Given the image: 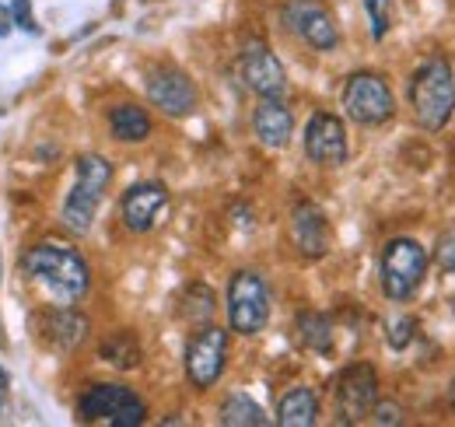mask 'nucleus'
Returning <instances> with one entry per match:
<instances>
[{"label":"nucleus","instance_id":"nucleus-1","mask_svg":"<svg viewBox=\"0 0 455 427\" xmlns=\"http://www.w3.org/2000/svg\"><path fill=\"white\" fill-rule=\"evenodd\" d=\"M25 273L36 284H43L53 294L57 305L81 302L88 294V287H92V270L84 263V256L67 249V246H53V242L32 246L25 253Z\"/></svg>","mask_w":455,"mask_h":427},{"label":"nucleus","instance_id":"nucleus-27","mask_svg":"<svg viewBox=\"0 0 455 427\" xmlns=\"http://www.w3.org/2000/svg\"><path fill=\"white\" fill-rule=\"evenodd\" d=\"M413 329H417L413 319H396L393 322V333H389V347H393V350H403V347L413 340Z\"/></svg>","mask_w":455,"mask_h":427},{"label":"nucleus","instance_id":"nucleus-7","mask_svg":"<svg viewBox=\"0 0 455 427\" xmlns=\"http://www.w3.org/2000/svg\"><path fill=\"white\" fill-rule=\"evenodd\" d=\"M343 109L354 123L361 126H382L393 119L396 112V99L389 92V81L382 74H371V70H357L347 77L343 85Z\"/></svg>","mask_w":455,"mask_h":427},{"label":"nucleus","instance_id":"nucleus-12","mask_svg":"<svg viewBox=\"0 0 455 427\" xmlns=\"http://www.w3.org/2000/svg\"><path fill=\"white\" fill-rule=\"evenodd\" d=\"M119 214H123V224L133 231V235H148L162 224V217L169 214V189L162 182H137L123 193V204H119Z\"/></svg>","mask_w":455,"mask_h":427},{"label":"nucleus","instance_id":"nucleus-13","mask_svg":"<svg viewBox=\"0 0 455 427\" xmlns=\"http://www.w3.org/2000/svg\"><path fill=\"white\" fill-rule=\"evenodd\" d=\"M148 99L172 119H182L196 109V85L179 67H158L148 74Z\"/></svg>","mask_w":455,"mask_h":427},{"label":"nucleus","instance_id":"nucleus-24","mask_svg":"<svg viewBox=\"0 0 455 427\" xmlns=\"http://www.w3.org/2000/svg\"><path fill=\"white\" fill-rule=\"evenodd\" d=\"M364 11H368V18H371V39H386L389 21H393L389 0H364Z\"/></svg>","mask_w":455,"mask_h":427},{"label":"nucleus","instance_id":"nucleus-5","mask_svg":"<svg viewBox=\"0 0 455 427\" xmlns=\"http://www.w3.org/2000/svg\"><path fill=\"white\" fill-rule=\"evenodd\" d=\"M77 417L84 424H113V427H140L148 421L144 399L126 385H92L77 399Z\"/></svg>","mask_w":455,"mask_h":427},{"label":"nucleus","instance_id":"nucleus-4","mask_svg":"<svg viewBox=\"0 0 455 427\" xmlns=\"http://www.w3.org/2000/svg\"><path fill=\"white\" fill-rule=\"evenodd\" d=\"M427 263H431V256L417 238H393L382 249V263H379L386 298H393V302L413 298L427 277Z\"/></svg>","mask_w":455,"mask_h":427},{"label":"nucleus","instance_id":"nucleus-2","mask_svg":"<svg viewBox=\"0 0 455 427\" xmlns=\"http://www.w3.org/2000/svg\"><path fill=\"white\" fill-rule=\"evenodd\" d=\"M410 109H413V119L427 133H438V130L449 126V119L455 116V74L449 60L435 56L413 74V81H410Z\"/></svg>","mask_w":455,"mask_h":427},{"label":"nucleus","instance_id":"nucleus-28","mask_svg":"<svg viewBox=\"0 0 455 427\" xmlns=\"http://www.w3.org/2000/svg\"><path fill=\"white\" fill-rule=\"evenodd\" d=\"M435 260H438V267L445 270V273H455V231H452V235H445V238L438 242Z\"/></svg>","mask_w":455,"mask_h":427},{"label":"nucleus","instance_id":"nucleus-18","mask_svg":"<svg viewBox=\"0 0 455 427\" xmlns=\"http://www.w3.org/2000/svg\"><path fill=\"white\" fill-rule=\"evenodd\" d=\"M109 130L119 144H144L151 137V116H148V109L123 102V106L109 109Z\"/></svg>","mask_w":455,"mask_h":427},{"label":"nucleus","instance_id":"nucleus-17","mask_svg":"<svg viewBox=\"0 0 455 427\" xmlns=\"http://www.w3.org/2000/svg\"><path fill=\"white\" fill-rule=\"evenodd\" d=\"M92 333V322L84 319L74 305H60L46 316V340L60 350H77Z\"/></svg>","mask_w":455,"mask_h":427},{"label":"nucleus","instance_id":"nucleus-20","mask_svg":"<svg viewBox=\"0 0 455 427\" xmlns=\"http://www.w3.org/2000/svg\"><path fill=\"white\" fill-rule=\"evenodd\" d=\"M221 424L225 427H267V414L259 403H252L245 392H231L221 403Z\"/></svg>","mask_w":455,"mask_h":427},{"label":"nucleus","instance_id":"nucleus-9","mask_svg":"<svg viewBox=\"0 0 455 427\" xmlns=\"http://www.w3.org/2000/svg\"><path fill=\"white\" fill-rule=\"evenodd\" d=\"M228 361V333L221 326H200L196 336L186 347V378L193 389L207 392L211 385H218V378L225 375Z\"/></svg>","mask_w":455,"mask_h":427},{"label":"nucleus","instance_id":"nucleus-22","mask_svg":"<svg viewBox=\"0 0 455 427\" xmlns=\"http://www.w3.org/2000/svg\"><path fill=\"white\" fill-rule=\"evenodd\" d=\"M214 291L207 287V284H193V287H186V294H182V319L193 322V326H207V322L214 319Z\"/></svg>","mask_w":455,"mask_h":427},{"label":"nucleus","instance_id":"nucleus-8","mask_svg":"<svg viewBox=\"0 0 455 427\" xmlns=\"http://www.w3.org/2000/svg\"><path fill=\"white\" fill-rule=\"evenodd\" d=\"M284 25L315 53H333L340 46V28L323 0H287L281 11Z\"/></svg>","mask_w":455,"mask_h":427},{"label":"nucleus","instance_id":"nucleus-15","mask_svg":"<svg viewBox=\"0 0 455 427\" xmlns=\"http://www.w3.org/2000/svg\"><path fill=\"white\" fill-rule=\"evenodd\" d=\"M291 238L305 260H319L330 249V224L315 204H294L291 211Z\"/></svg>","mask_w":455,"mask_h":427},{"label":"nucleus","instance_id":"nucleus-16","mask_svg":"<svg viewBox=\"0 0 455 427\" xmlns=\"http://www.w3.org/2000/svg\"><path fill=\"white\" fill-rule=\"evenodd\" d=\"M252 133L263 148L281 151L287 148L291 133H294V116L281 99H259V106L252 109Z\"/></svg>","mask_w":455,"mask_h":427},{"label":"nucleus","instance_id":"nucleus-23","mask_svg":"<svg viewBox=\"0 0 455 427\" xmlns=\"http://www.w3.org/2000/svg\"><path fill=\"white\" fill-rule=\"evenodd\" d=\"M102 358L119 368V372H130L140 365V343L130 336V333H113L106 343H102Z\"/></svg>","mask_w":455,"mask_h":427},{"label":"nucleus","instance_id":"nucleus-19","mask_svg":"<svg viewBox=\"0 0 455 427\" xmlns=\"http://www.w3.org/2000/svg\"><path fill=\"white\" fill-rule=\"evenodd\" d=\"M319 421V399L312 389L294 385L277 403V424L281 427H312Z\"/></svg>","mask_w":455,"mask_h":427},{"label":"nucleus","instance_id":"nucleus-21","mask_svg":"<svg viewBox=\"0 0 455 427\" xmlns=\"http://www.w3.org/2000/svg\"><path fill=\"white\" fill-rule=\"evenodd\" d=\"M298 336L315 354H330L333 350V322L323 312H301L298 316Z\"/></svg>","mask_w":455,"mask_h":427},{"label":"nucleus","instance_id":"nucleus-31","mask_svg":"<svg viewBox=\"0 0 455 427\" xmlns=\"http://www.w3.org/2000/svg\"><path fill=\"white\" fill-rule=\"evenodd\" d=\"M452 312H455V302H452Z\"/></svg>","mask_w":455,"mask_h":427},{"label":"nucleus","instance_id":"nucleus-3","mask_svg":"<svg viewBox=\"0 0 455 427\" xmlns=\"http://www.w3.org/2000/svg\"><path fill=\"white\" fill-rule=\"evenodd\" d=\"M113 186V165L102 155H81L77 158V179L63 200V228L70 235H88L99 204L106 200Z\"/></svg>","mask_w":455,"mask_h":427},{"label":"nucleus","instance_id":"nucleus-29","mask_svg":"<svg viewBox=\"0 0 455 427\" xmlns=\"http://www.w3.org/2000/svg\"><path fill=\"white\" fill-rule=\"evenodd\" d=\"M11 25H14L11 21V11H7V4H0V39L11 36Z\"/></svg>","mask_w":455,"mask_h":427},{"label":"nucleus","instance_id":"nucleus-10","mask_svg":"<svg viewBox=\"0 0 455 427\" xmlns=\"http://www.w3.org/2000/svg\"><path fill=\"white\" fill-rule=\"evenodd\" d=\"M238 70H242L245 88L256 92L259 99H281L287 92L284 63L277 60V53H274L267 43H259V39H249V43H245Z\"/></svg>","mask_w":455,"mask_h":427},{"label":"nucleus","instance_id":"nucleus-30","mask_svg":"<svg viewBox=\"0 0 455 427\" xmlns=\"http://www.w3.org/2000/svg\"><path fill=\"white\" fill-rule=\"evenodd\" d=\"M7 389H11V378H7V372L0 368V407H4V399H7Z\"/></svg>","mask_w":455,"mask_h":427},{"label":"nucleus","instance_id":"nucleus-25","mask_svg":"<svg viewBox=\"0 0 455 427\" xmlns=\"http://www.w3.org/2000/svg\"><path fill=\"white\" fill-rule=\"evenodd\" d=\"M7 11H11V21L14 25H21L25 32H39V25L32 18V0H14V4H7Z\"/></svg>","mask_w":455,"mask_h":427},{"label":"nucleus","instance_id":"nucleus-6","mask_svg":"<svg viewBox=\"0 0 455 427\" xmlns=\"http://www.w3.org/2000/svg\"><path fill=\"white\" fill-rule=\"evenodd\" d=\"M270 322V291L256 270H238L228 280V326L242 336L263 333Z\"/></svg>","mask_w":455,"mask_h":427},{"label":"nucleus","instance_id":"nucleus-26","mask_svg":"<svg viewBox=\"0 0 455 427\" xmlns=\"http://www.w3.org/2000/svg\"><path fill=\"white\" fill-rule=\"evenodd\" d=\"M375 424H403V410H399V403H379L375 399V407H371V414H368Z\"/></svg>","mask_w":455,"mask_h":427},{"label":"nucleus","instance_id":"nucleus-11","mask_svg":"<svg viewBox=\"0 0 455 427\" xmlns=\"http://www.w3.org/2000/svg\"><path fill=\"white\" fill-rule=\"evenodd\" d=\"M379 399V375L371 365H350L337 378V410H340L343 424H357L371 414Z\"/></svg>","mask_w":455,"mask_h":427},{"label":"nucleus","instance_id":"nucleus-14","mask_svg":"<svg viewBox=\"0 0 455 427\" xmlns=\"http://www.w3.org/2000/svg\"><path fill=\"white\" fill-rule=\"evenodd\" d=\"M305 155L315 165L337 168L347 161V130L333 112H315L305 126Z\"/></svg>","mask_w":455,"mask_h":427}]
</instances>
